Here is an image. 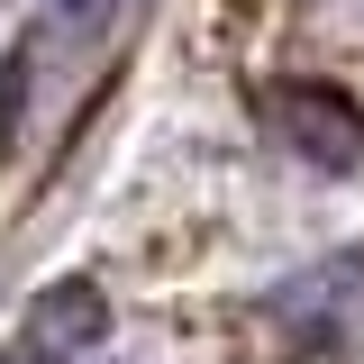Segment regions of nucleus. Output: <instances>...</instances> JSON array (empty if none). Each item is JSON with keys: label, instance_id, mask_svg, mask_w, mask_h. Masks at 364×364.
Wrapping results in <instances>:
<instances>
[{"label": "nucleus", "instance_id": "obj_3", "mask_svg": "<svg viewBox=\"0 0 364 364\" xmlns=\"http://www.w3.org/2000/svg\"><path fill=\"white\" fill-rule=\"evenodd\" d=\"M46 18H55L64 37H82V46H91L109 18H119V0H46Z\"/></svg>", "mask_w": 364, "mask_h": 364}, {"label": "nucleus", "instance_id": "obj_2", "mask_svg": "<svg viewBox=\"0 0 364 364\" xmlns=\"http://www.w3.org/2000/svg\"><path fill=\"white\" fill-rule=\"evenodd\" d=\"M100 282H55V291H37L28 301V337H37L46 355H64V346H91L100 337Z\"/></svg>", "mask_w": 364, "mask_h": 364}, {"label": "nucleus", "instance_id": "obj_1", "mask_svg": "<svg viewBox=\"0 0 364 364\" xmlns=\"http://www.w3.org/2000/svg\"><path fill=\"white\" fill-rule=\"evenodd\" d=\"M255 109H264V128L282 136L301 164H318V173H355L364 164V109L337 82H264Z\"/></svg>", "mask_w": 364, "mask_h": 364}, {"label": "nucleus", "instance_id": "obj_4", "mask_svg": "<svg viewBox=\"0 0 364 364\" xmlns=\"http://www.w3.org/2000/svg\"><path fill=\"white\" fill-rule=\"evenodd\" d=\"M0 364H28V355H0Z\"/></svg>", "mask_w": 364, "mask_h": 364}]
</instances>
